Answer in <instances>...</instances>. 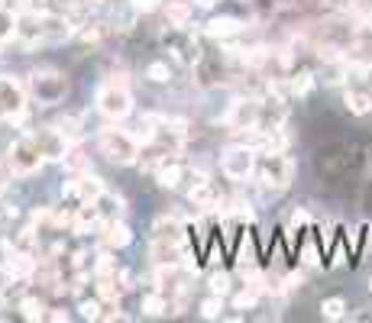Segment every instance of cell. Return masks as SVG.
Here are the masks:
<instances>
[{"label": "cell", "mask_w": 372, "mask_h": 323, "mask_svg": "<svg viewBox=\"0 0 372 323\" xmlns=\"http://www.w3.org/2000/svg\"><path fill=\"white\" fill-rule=\"evenodd\" d=\"M94 104H98V113L107 120H127L130 113H133V94H130V85L123 81V78L110 75L104 81V85L98 88V97H94Z\"/></svg>", "instance_id": "obj_1"}, {"label": "cell", "mask_w": 372, "mask_h": 323, "mask_svg": "<svg viewBox=\"0 0 372 323\" xmlns=\"http://www.w3.org/2000/svg\"><path fill=\"white\" fill-rule=\"evenodd\" d=\"M26 91L33 94L36 104L56 107V104H62L65 94H68V78H65L62 71H56V68H39V71L29 75Z\"/></svg>", "instance_id": "obj_2"}, {"label": "cell", "mask_w": 372, "mask_h": 323, "mask_svg": "<svg viewBox=\"0 0 372 323\" xmlns=\"http://www.w3.org/2000/svg\"><path fill=\"white\" fill-rule=\"evenodd\" d=\"M256 175H259V184L272 194L285 191L288 184L295 181V162L288 159L285 152H266V159L256 165Z\"/></svg>", "instance_id": "obj_3"}, {"label": "cell", "mask_w": 372, "mask_h": 323, "mask_svg": "<svg viewBox=\"0 0 372 323\" xmlns=\"http://www.w3.org/2000/svg\"><path fill=\"white\" fill-rule=\"evenodd\" d=\"M7 162H10V169H14V175H33V171L43 169L46 149L39 142V133H29L23 139H16L7 152Z\"/></svg>", "instance_id": "obj_4"}, {"label": "cell", "mask_w": 372, "mask_h": 323, "mask_svg": "<svg viewBox=\"0 0 372 323\" xmlns=\"http://www.w3.org/2000/svg\"><path fill=\"white\" fill-rule=\"evenodd\" d=\"M100 152L110 162H117V165H133V162L140 159V139H136V133H130V129L110 127L100 133Z\"/></svg>", "instance_id": "obj_5"}, {"label": "cell", "mask_w": 372, "mask_h": 323, "mask_svg": "<svg viewBox=\"0 0 372 323\" xmlns=\"http://www.w3.org/2000/svg\"><path fill=\"white\" fill-rule=\"evenodd\" d=\"M256 149L253 146H227L220 152V171H224L230 181H249L256 175Z\"/></svg>", "instance_id": "obj_6"}, {"label": "cell", "mask_w": 372, "mask_h": 323, "mask_svg": "<svg viewBox=\"0 0 372 323\" xmlns=\"http://www.w3.org/2000/svg\"><path fill=\"white\" fill-rule=\"evenodd\" d=\"M262 123V104L256 97H237L227 110V127L237 133H253Z\"/></svg>", "instance_id": "obj_7"}, {"label": "cell", "mask_w": 372, "mask_h": 323, "mask_svg": "<svg viewBox=\"0 0 372 323\" xmlns=\"http://www.w3.org/2000/svg\"><path fill=\"white\" fill-rule=\"evenodd\" d=\"M23 113H26V88L16 78L0 75V117L20 120Z\"/></svg>", "instance_id": "obj_8"}, {"label": "cell", "mask_w": 372, "mask_h": 323, "mask_svg": "<svg viewBox=\"0 0 372 323\" xmlns=\"http://www.w3.org/2000/svg\"><path fill=\"white\" fill-rule=\"evenodd\" d=\"M62 191H65V197H71L78 204H91L94 197L104 191V184H100V178H94L91 171H81V175H71Z\"/></svg>", "instance_id": "obj_9"}, {"label": "cell", "mask_w": 372, "mask_h": 323, "mask_svg": "<svg viewBox=\"0 0 372 323\" xmlns=\"http://www.w3.org/2000/svg\"><path fill=\"white\" fill-rule=\"evenodd\" d=\"M16 39H20L23 46H29V49L43 43V14H36L33 7L20 10V14H16Z\"/></svg>", "instance_id": "obj_10"}, {"label": "cell", "mask_w": 372, "mask_h": 323, "mask_svg": "<svg viewBox=\"0 0 372 323\" xmlns=\"http://www.w3.org/2000/svg\"><path fill=\"white\" fill-rule=\"evenodd\" d=\"M127 288H130V275L120 272V268H113L107 275H98V295L104 301H120V297L127 295Z\"/></svg>", "instance_id": "obj_11"}, {"label": "cell", "mask_w": 372, "mask_h": 323, "mask_svg": "<svg viewBox=\"0 0 372 323\" xmlns=\"http://www.w3.org/2000/svg\"><path fill=\"white\" fill-rule=\"evenodd\" d=\"M188 201L197 207V211H211V207L220 204V194H217V188H214V181L197 175L195 184H191V191H188Z\"/></svg>", "instance_id": "obj_12"}, {"label": "cell", "mask_w": 372, "mask_h": 323, "mask_svg": "<svg viewBox=\"0 0 372 323\" xmlns=\"http://www.w3.org/2000/svg\"><path fill=\"white\" fill-rule=\"evenodd\" d=\"M100 243L107 249H123L133 243V233H130V226L123 220H104L100 223Z\"/></svg>", "instance_id": "obj_13"}, {"label": "cell", "mask_w": 372, "mask_h": 323, "mask_svg": "<svg viewBox=\"0 0 372 323\" xmlns=\"http://www.w3.org/2000/svg\"><path fill=\"white\" fill-rule=\"evenodd\" d=\"M91 204L98 207L100 223H104V220H123V213H127V201L120 194H113V191H100Z\"/></svg>", "instance_id": "obj_14"}, {"label": "cell", "mask_w": 372, "mask_h": 323, "mask_svg": "<svg viewBox=\"0 0 372 323\" xmlns=\"http://www.w3.org/2000/svg\"><path fill=\"white\" fill-rule=\"evenodd\" d=\"M243 23L233 20V16H217V20L207 23V36H214V39H220V43H230V39H239L243 36Z\"/></svg>", "instance_id": "obj_15"}, {"label": "cell", "mask_w": 372, "mask_h": 323, "mask_svg": "<svg viewBox=\"0 0 372 323\" xmlns=\"http://www.w3.org/2000/svg\"><path fill=\"white\" fill-rule=\"evenodd\" d=\"M153 239H162V243H185V223L175 217H159L153 226Z\"/></svg>", "instance_id": "obj_16"}, {"label": "cell", "mask_w": 372, "mask_h": 323, "mask_svg": "<svg viewBox=\"0 0 372 323\" xmlns=\"http://www.w3.org/2000/svg\"><path fill=\"white\" fill-rule=\"evenodd\" d=\"M140 310L146 317H165V314H175V310H172V301L165 295H162L159 288L153 291V295H146L143 297V304H140Z\"/></svg>", "instance_id": "obj_17"}, {"label": "cell", "mask_w": 372, "mask_h": 323, "mask_svg": "<svg viewBox=\"0 0 372 323\" xmlns=\"http://www.w3.org/2000/svg\"><path fill=\"white\" fill-rule=\"evenodd\" d=\"M191 4H185V0H169V7H165V23L175 29H185L191 23Z\"/></svg>", "instance_id": "obj_18"}, {"label": "cell", "mask_w": 372, "mask_h": 323, "mask_svg": "<svg viewBox=\"0 0 372 323\" xmlns=\"http://www.w3.org/2000/svg\"><path fill=\"white\" fill-rule=\"evenodd\" d=\"M155 178H159V184L162 188H178L182 184V178H185V169L178 165V162H162L159 169H155Z\"/></svg>", "instance_id": "obj_19"}, {"label": "cell", "mask_w": 372, "mask_h": 323, "mask_svg": "<svg viewBox=\"0 0 372 323\" xmlns=\"http://www.w3.org/2000/svg\"><path fill=\"white\" fill-rule=\"evenodd\" d=\"M10 39H16V14L0 7V46H7Z\"/></svg>", "instance_id": "obj_20"}, {"label": "cell", "mask_w": 372, "mask_h": 323, "mask_svg": "<svg viewBox=\"0 0 372 323\" xmlns=\"http://www.w3.org/2000/svg\"><path fill=\"white\" fill-rule=\"evenodd\" d=\"M62 162H65V169H68L71 175H81V171H91V165H88L85 152H78V149H68Z\"/></svg>", "instance_id": "obj_21"}, {"label": "cell", "mask_w": 372, "mask_h": 323, "mask_svg": "<svg viewBox=\"0 0 372 323\" xmlns=\"http://www.w3.org/2000/svg\"><path fill=\"white\" fill-rule=\"evenodd\" d=\"M343 314H346L343 297H327V301H321V317L324 320H340Z\"/></svg>", "instance_id": "obj_22"}, {"label": "cell", "mask_w": 372, "mask_h": 323, "mask_svg": "<svg viewBox=\"0 0 372 323\" xmlns=\"http://www.w3.org/2000/svg\"><path fill=\"white\" fill-rule=\"evenodd\" d=\"M58 133H62L65 139H68L71 146H75V142L81 139V120H78V117H68V120H62V123H58Z\"/></svg>", "instance_id": "obj_23"}, {"label": "cell", "mask_w": 372, "mask_h": 323, "mask_svg": "<svg viewBox=\"0 0 372 323\" xmlns=\"http://www.w3.org/2000/svg\"><path fill=\"white\" fill-rule=\"evenodd\" d=\"M20 310H23V317H26V320H43V301H36V297H23L20 301Z\"/></svg>", "instance_id": "obj_24"}, {"label": "cell", "mask_w": 372, "mask_h": 323, "mask_svg": "<svg viewBox=\"0 0 372 323\" xmlns=\"http://www.w3.org/2000/svg\"><path fill=\"white\" fill-rule=\"evenodd\" d=\"M146 78H149V81H155V85H165V81L172 78V71H169V65L153 62V65L146 68Z\"/></svg>", "instance_id": "obj_25"}, {"label": "cell", "mask_w": 372, "mask_h": 323, "mask_svg": "<svg viewBox=\"0 0 372 323\" xmlns=\"http://www.w3.org/2000/svg\"><path fill=\"white\" fill-rule=\"evenodd\" d=\"M211 291L214 295H227V291H230V278H227L224 272H214L211 275Z\"/></svg>", "instance_id": "obj_26"}, {"label": "cell", "mask_w": 372, "mask_h": 323, "mask_svg": "<svg viewBox=\"0 0 372 323\" xmlns=\"http://www.w3.org/2000/svg\"><path fill=\"white\" fill-rule=\"evenodd\" d=\"M220 310H224V304H220L217 297H211V301H204V304H201V314L207 317V320H214V317H220Z\"/></svg>", "instance_id": "obj_27"}, {"label": "cell", "mask_w": 372, "mask_h": 323, "mask_svg": "<svg viewBox=\"0 0 372 323\" xmlns=\"http://www.w3.org/2000/svg\"><path fill=\"white\" fill-rule=\"evenodd\" d=\"M301 255H304V265H317V259H321V246H317V243H308V246L301 249Z\"/></svg>", "instance_id": "obj_28"}, {"label": "cell", "mask_w": 372, "mask_h": 323, "mask_svg": "<svg viewBox=\"0 0 372 323\" xmlns=\"http://www.w3.org/2000/svg\"><path fill=\"white\" fill-rule=\"evenodd\" d=\"M0 7H7V10H14V14H20V10L33 7V0H0Z\"/></svg>", "instance_id": "obj_29"}, {"label": "cell", "mask_w": 372, "mask_h": 323, "mask_svg": "<svg viewBox=\"0 0 372 323\" xmlns=\"http://www.w3.org/2000/svg\"><path fill=\"white\" fill-rule=\"evenodd\" d=\"M81 314H85L88 320H98V317H100V304L98 301H85V304H81Z\"/></svg>", "instance_id": "obj_30"}, {"label": "cell", "mask_w": 372, "mask_h": 323, "mask_svg": "<svg viewBox=\"0 0 372 323\" xmlns=\"http://www.w3.org/2000/svg\"><path fill=\"white\" fill-rule=\"evenodd\" d=\"M133 4V10H143V14H149V10L162 7V0H130Z\"/></svg>", "instance_id": "obj_31"}, {"label": "cell", "mask_w": 372, "mask_h": 323, "mask_svg": "<svg viewBox=\"0 0 372 323\" xmlns=\"http://www.w3.org/2000/svg\"><path fill=\"white\" fill-rule=\"evenodd\" d=\"M10 178H14V169H10V162H0V191L10 184Z\"/></svg>", "instance_id": "obj_32"}, {"label": "cell", "mask_w": 372, "mask_h": 323, "mask_svg": "<svg viewBox=\"0 0 372 323\" xmlns=\"http://www.w3.org/2000/svg\"><path fill=\"white\" fill-rule=\"evenodd\" d=\"M214 4H217V0H195V7H197V10H211Z\"/></svg>", "instance_id": "obj_33"}, {"label": "cell", "mask_w": 372, "mask_h": 323, "mask_svg": "<svg viewBox=\"0 0 372 323\" xmlns=\"http://www.w3.org/2000/svg\"><path fill=\"white\" fill-rule=\"evenodd\" d=\"M185 4H191V7H195V0H185Z\"/></svg>", "instance_id": "obj_34"}, {"label": "cell", "mask_w": 372, "mask_h": 323, "mask_svg": "<svg viewBox=\"0 0 372 323\" xmlns=\"http://www.w3.org/2000/svg\"><path fill=\"white\" fill-rule=\"evenodd\" d=\"M369 291H372V281H369Z\"/></svg>", "instance_id": "obj_35"}]
</instances>
